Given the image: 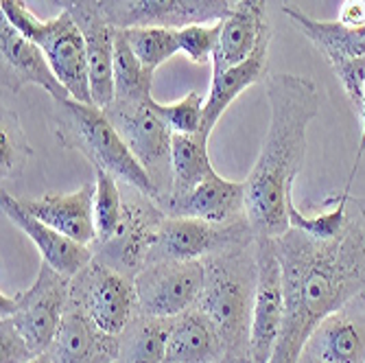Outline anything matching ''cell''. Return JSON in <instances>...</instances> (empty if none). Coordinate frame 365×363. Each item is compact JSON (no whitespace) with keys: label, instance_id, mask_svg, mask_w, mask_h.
Masks as SVG:
<instances>
[{"label":"cell","instance_id":"cell-1","mask_svg":"<svg viewBox=\"0 0 365 363\" xmlns=\"http://www.w3.org/2000/svg\"><path fill=\"white\" fill-rule=\"evenodd\" d=\"M284 282V322L269 363H300L315 328L365 293V202L350 200L344 232L315 241L289 227L274 239Z\"/></svg>","mask_w":365,"mask_h":363},{"label":"cell","instance_id":"cell-2","mask_svg":"<svg viewBox=\"0 0 365 363\" xmlns=\"http://www.w3.org/2000/svg\"><path fill=\"white\" fill-rule=\"evenodd\" d=\"M269 127L245 178V217L256 239H276L289 225L293 184L307 160L309 125L319 114V92L311 77L276 73L264 81Z\"/></svg>","mask_w":365,"mask_h":363},{"label":"cell","instance_id":"cell-3","mask_svg":"<svg viewBox=\"0 0 365 363\" xmlns=\"http://www.w3.org/2000/svg\"><path fill=\"white\" fill-rule=\"evenodd\" d=\"M204 291L197 307L219 328L225 357L250 359V335L258 282L256 241L204 258Z\"/></svg>","mask_w":365,"mask_h":363},{"label":"cell","instance_id":"cell-4","mask_svg":"<svg viewBox=\"0 0 365 363\" xmlns=\"http://www.w3.org/2000/svg\"><path fill=\"white\" fill-rule=\"evenodd\" d=\"M51 125L55 138L66 149L81 153L94 169H106L120 184L138 188L155 202L160 200L151 178L129 151L103 108L96 103H81L75 98L53 101Z\"/></svg>","mask_w":365,"mask_h":363},{"label":"cell","instance_id":"cell-5","mask_svg":"<svg viewBox=\"0 0 365 363\" xmlns=\"http://www.w3.org/2000/svg\"><path fill=\"white\" fill-rule=\"evenodd\" d=\"M0 11L24 38L42 48L53 73L75 101L94 103L86 42L68 14L59 11L55 18L40 20L24 0H0Z\"/></svg>","mask_w":365,"mask_h":363},{"label":"cell","instance_id":"cell-6","mask_svg":"<svg viewBox=\"0 0 365 363\" xmlns=\"http://www.w3.org/2000/svg\"><path fill=\"white\" fill-rule=\"evenodd\" d=\"M103 112L116 127L129 151L143 164V169L158 188V204H162L173 188V129L160 116L153 96L138 103L112 101L103 108Z\"/></svg>","mask_w":365,"mask_h":363},{"label":"cell","instance_id":"cell-7","mask_svg":"<svg viewBox=\"0 0 365 363\" xmlns=\"http://www.w3.org/2000/svg\"><path fill=\"white\" fill-rule=\"evenodd\" d=\"M68 302L71 278L42 262L31 287L18 293H0V317L11 319L31 350L40 357L51 348Z\"/></svg>","mask_w":365,"mask_h":363},{"label":"cell","instance_id":"cell-8","mask_svg":"<svg viewBox=\"0 0 365 363\" xmlns=\"http://www.w3.org/2000/svg\"><path fill=\"white\" fill-rule=\"evenodd\" d=\"M282 14L324 55L339 79L350 108L361 116L365 92V26L317 20L295 5H282Z\"/></svg>","mask_w":365,"mask_h":363},{"label":"cell","instance_id":"cell-9","mask_svg":"<svg viewBox=\"0 0 365 363\" xmlns=\"http://www.w3.org/2000/svg\"><path fill=\"white\" fill-rule=\"evenodd\" d=\"M123 188V217L116 235L106 241L92 245L94 256L110 265L112 270L136 278L140 270L149 262L158 232L169 215L153 197L140 193L134 186L120 184Z\"/></svg>","mask_w":365,"mask_h":363},{"label":"cell","instance_id":"cell-10","mask_svg":"<svg viewBox=\"0 0 365 363\" xmlns=\"http://www.w3.org/2000/svg\"><path fill=\"white\" fill-rule=\"evenodd\" d=\"M71 305L112 335H120L140 313L134 278L112 270L96 256L71 278Z\"/></svg>","mask_w":365,"mask_h":363},{"label":"cell","instance_id":"cell-11","mask_svg":"<svg viewBox=\"0 0 365 363\" xmlns=\"http://www.w3.org/2000/svg\"><path fill=\"white\" fill-rule=\"evenodd\" d=\"M256 241L247 217L230 223H210L192 217H167L153 243L151 260H204L232 247Z\"/></svg>","mask_w":365,"mask_h":363},{"label":"cell","instance_id":"cell-12","mask_svg":"<svg viewBox=\"0 0 365 363\" xmlns=\"http://www.w3.org/2000/svg\"><path fill=\"white\" fill-rule=\"evenodd\" d=\"M204 260H151L134 278L138 309L151 317H180L204 291Z\"/></svg>","mask_w":365,"mask_h":363},{"label":"cell","instance_id":"cell-13","mask_svg":"<svg viewBox=\"0 0 365 363\" xmlns=\"http://www.w3.org/2000/svg\"><path fill=\"white\" fill-rule=\"evenodd\" d=\"M258 282L250 335V361L269 363L284 322V282L282 265L274 239H256Z\"/></svg>","mask_w":365,"mask_h":363},{"label":"cell","instance_id":"cell-14","mask_svg":"<svg viewBox=\"0 0 365 363\" xmlns=\"http://www.w3.org/2000/svg\"><path fill=\"white\" fill-rule=\"evenodd\" d=\"M101 7L120 31L134 26L182 29L221 22L232 9V0H101Z\"/></svg>","mask_w":365,"mask_h":363},{"label":"cell","instance_id":"cell-15","mask_svg":"<svg viewBox=\"0 0 365 363\" xmlns=\"http://www.w3.org/2000/svg\"><path fill=\"white\" fill-rule=\"evenodd\" d=\"M53 3L77 24L88 51L92 98L98 108H106L114 101L112 63L118 29L108 20L101 0H53Z\"/></svg>","mask_w":365,"mask_h":363},{"label":"cell","instance_id":"cell-16","mask_svg":"<svg viewBox=\"0 0 365 363\" xmlns=\"http://www.w3.org/2000/svg\"><path fill=\"white\" fill-rule=\"evenodd\" d=\"M0 59H3V90L18 94L26 86H38L53 101L73 98L53 73L42 48L24 38L5 18L0 22Z\"/></svg>","mask_w":365,"mask_h":363},{"label":"cell","instance_id":"cell-17","mask_svg":"<svg viewBox=\"0 0 365 363\" xmlns=\"http://www.w3.org/2000/svg\"><path fill=\"white\" fill-rule=\"evenodd\" d=\"M0 208H3V215L20 230V232L36 245V250L42 256V262H46L57 274L66 278H75L94 258V252L90 245L77 243L71 237L61 235L59 230L40 221L38 217H33L29 210L20 206L18 197H14L5 188L0 193Z\"/></svg>","mask_w":365,"mask_h":363},{"label":"cell","instance_id":"cell-18","mask_svg":"<svg viewBox=\"0 0 365 363\" xmlns=\"http://www.w3.org/2000/svg\"><path fill=\"white\" fill-rule=\"evenodd\" d=\"M317 363H365V298L359 295L328 315L309 337L304 352Z\"/></svg>","mask_w":365,"mask_h":363},{"label":"cell","instance_id":"cell-19","mask_svg":"<svg viewBox=\"0 0 365 363\" xmlns=\"http://www.w3.org/2000/svg\"><path fill=\"white\" fill-rule=\"evenodd\" d=\"M24 210L46 225L59 230L77 243L94 245V182H86L71 193H44L40 197H18Z\"/></svg>","mask_w":365,"mask_h":363},{"label":"cell","instance_id":"cell-20","mask_svg":"<svg viewBox=\"0 0 365 363\" xmlns=\"http://www.w3.org/2000/svg\"><path fill=\"white\" fill-rule=\"evenodd\" d=\"M46 357L51 363H116L118 335L106 333L79 307L68 302Z\"/></svg>","mask_w":365,"mask_h":363},{"label":"cell","instance_id":"cell-21","mask_svg":"<svg viewBox=\"0 0 365 363\" xmlns=\"http://www.w3.org/2000/svg\"><path fill=\"white\" fill-rule=\"evenodd\" d=\"M169 217H192L210 223H230L245 217V182L227 180L219 171L182 197L162 204Z\"/></svg>","mask_w":365,"mask_h":363},{"label":"cell","instance_id":"cell-22","mask_svg":"<svg viewBox=\"0 0 365 363\" xmlns=\"http://www.w3.org/2000/svg\"><path fill=\"white\" fill-rule=\"evenodd\" d=\"M267 0H237L230 14L221 20L219 46L212 57V75L247 59L264 33L272 31L267 18Z\"/></svg>","mask_w":365,"mask_h":363},{"label":"cell","instance_id":"cell-23","mask_svg":"<svg viewBox=\"0 0 365 363\" xmlns=\"http://www.w3.org/2000/svg\"><path fill=\"white\" fill-rule=\"evenodd\" d=\"M269 44H272V31L264 33V38L260 40V44L247 59L212 75V83H210L206 103H204V134L210 136L217 123L221 121V116L227 112V108L235 103L247 88H252L267 75Z\"/></svg>","mask_w":365,"mask_h":363},{"label":"cell","instance_id":"cell-24","mask_svg":"<svg viewBox=\"0 0 365 363\" xmlns=\"http://www.w3.org/2000/svg\"><path fill=\"white\" fill-rule=\"evenodd\" d=\"M225 346L215 322L199 309H190L173 319L167 346V363H219Z\"/></svg>","mask_w":365,"mask_h":363},{"label":"cell","instance_id":"cell-25","mask_svg":"<svg viewBox=\"0 0 365 363\" xmlns=\"http://www.w3.org/2000/svg\"><path fill=\"white\" fill-rule=\"evenodd\" d=\"M175 317L138 313L118 335L116 363H167V346Z\"/></svg>","mask_w":365,"mask_h":363},{"label":"cell","instance_id":"cell-26","mask_svg":"<svg viewBox=\"0 0 365 363\" xmlns=\"http://www.w3.org/2000/svg\"><path fill=\"white\" fill-rule=\"evenodd\" d=\"M208 140L210 136L204 134V131H199V134H173V149H171L173 188L167 200L190 193L195 186H199L208 175L217 171L208 153Z\"/></svg>","mask_w":365,"mask_h":363},{"label":"cell","instance_id":"cell-27","mask_svg":"<svg viewBox=\"0 0 365 363\" xmlns=\"http://www.w3.org/2000/svg\"><path fill=\"white\" fill-rule=\"evenodd\" d=\"M350 200H352V195H350L348 184L341 193L326 197L317 213H304L297 208L295 200H291L289 202V225L293 230H300L302 235H307L315 241H333L348 225Z\"/></svg>","mask_w":365,"mask_h":363},{"label":"cell","instance_id":"cell-28","mask_svg":"<svg viewBox=\"0 0 365 363\" xmlns=\"http://www.w3.org/2000/svg\"><path fill=\"white\" fill-rule=\"evenodd\" d=\"M112 77H114V101L138 103V101L151 98L155 73L145 68L140 63V59L131 51L125 33L120 29L116 31Z\"/></svg>","mask_w":365,"mask_h":363},{"label":"cell","instance_id":"cell-29","mask_svg":"<svg viewBox=\"0 0 365 363\" xmlns=\"http://www.w3.org/2000/svg\"><path fill=\"white\" fill-rule=\"evenodd\" d=\"M123 33H125L131 51H134V55L140 59V63L153 73L164 61H169L171 57L182 53L175 29L134 26V29H125Z\"/></svg>","mask_w":365,"mask_h":363},{"label":"cell","instance_id":"cell-30","mask_svg":"<svg viewBox=\"0 0 365 363\" xmlns=\"http://www.w3.org/2000/svg\"><path fill=\"white\" fill-rule=\"evenodd\" d=\"M123 217V188L120 182L106 169H94V227L96 241H110L120 225Z\"/></svg>","mask_w":365,"mask_h":363},{"label":"cell","instance_id":"cell-31","mask_svg":"<svg viewBox=\"0 0 365 363\" xmlns=\"http://www.w3.org/2000/svg\"><path fill=\"white\" fill-rule=\"evenodd\" d=\"M33 158L31 143L24 134L22 121L14 110H3L0 116V180L16 178Z\"/></svg>","mask_w":365,"mask_h":363},{"label":"cell","instance_id":"cell-32","mask_svg":"<svg viewBox=\"0 0 365 363\" xmlns=\"http://www.w3.org/2000/svg\"><path fill=\"white\" fill-rule=\"evenodd\" d=\"M204 103L206 96L192 90L173 103L155 101V108L173 129V134H199V131H204Z\"/></svg>","mask_w":365,"mask_h":363},{"label":"cell","instance_id":"cell-33","mask_svg":"<svg viewBox=\"0 0 365 363\" xmlns=\"http://www.w3.org/2000/svg\"><path fill=\"white\" fill-rule=\"evenodd\" d=\"M178 31V40L182 53L188 57L192 63H212L215 51L219 46V33H221V22H210V24H188Z\"/></svg>","mask_w":365,"mask_h":363},{"label":"cell","instance_id":"cell-34","mask_svg":"<svg viewBox=\"0 0 365 363\" xmlns=\"http://www.w3.org/2000/svg\"><path fill=\"white\" fill-rule=\"evenodd\" d=\"M38 354L7 317H0V363H29Z\"/></svg>","mask_w":365,"mask_h":363},{"label":"cell","instance_id":"cell-35","mask_svg":"<svg viewBox=\"0 0 365 363\" xmlns=\"http://www.w3.org/2000/svg\"><path fill=\"white\" fill-rule=\"evenodd\" d=\"M337 20L348 26H365V0H344Z\"/></svg>","mask_w":365,"mask_h":363},{"label":"cell","instance_id":"cell-36","mask_svg":"<svg viewBox=\"0 0 365 363\" xmlns=\"http://www.w3.org/2000/svg\"><path fill=\"white\" fill-rule=\"evenodd\" d=\"M361 140H359V151H356V158H354V167H352V171H350V175H348V186H352V180H354V175H356V171H359V162H361V158H363V153H365V92H363V112H361Z\"/></svg>","mask_w":365,"mask_h":363},{"label":"cell","instance_id":"cell-37","mask_svg":"<svg viewBox=\"0 0 365 363\" xmlns=\"http://www.w3.org/2000/svg\"><path fill=\"white\" fill-rule=\"evenodd\" d=\"M219 363H252V361L250 359H237V357H225Z\"/></svg>","mask_w":365,"mask_h":363},{"label":"cell","instance_id":"cell-38","mask_svg":"<svg viewBox=\"0 0 365 363\" xmlns=\"http://www.w3.org/2000/svg\"><path fill=\"white\" fill-rule=\"evenodd\" d=\"M29 363H51V359H48L46 354H40V357H36V359H31Z\"/></svg>","mask_w":365,"mask_h":363},{"label":"cell","instance_id":"cell-39","mask_svg":"<svg viewBox=\"0 0 365 363\" xmlns=\"http://www.w3.org/2000/svg\"><path fill=\"white\" fill-rule=\"evenodd\" d=\"M300 363H317V361H313L311 357H307V354H302V359H300Z\"/></svg>","mask_w":365,"mask_h":363},{"label":"cell","instance_id":"cell-40","mask_svg":"<svg viewBox=\"0 0 365 363\" xmlns=\"http://www.w3.org/2000/svg\"><path fill=\"white\" fill-rule=\"evenodd\" d=\"M363 298H365V293H363Z\"/></svg>","mask_w":365,"mask_h":363}]
</instances>
